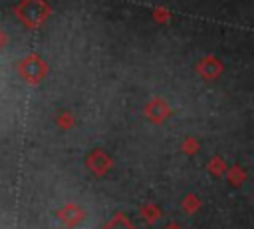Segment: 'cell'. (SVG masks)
<instances>
[{
	"instance_id": "1",
	"label": "cell",
	"mask_w": 254,
	"mask_h": 229,
	"mask_svg": "<svg viewBox=\"0 0 254 229\" xmlns=\"http://www.w3.org/2000/svg\"><path fill=\"white\" fill-rule=\"evenodd\" d=\"M85 163H87V167H89L95 175H103V173L109 169V165H111V157H109L105 151L97 149V151L89 153V157H87Z\"/></svg>"
},
{
	"instance_id": "2",
	"label": "cell",
	"mask_w": 254,
	"mask_h": 229,
	"mask_svg": "<svg viewBox=\"0 0 254 229\" xmlns=\"http://www.w3.org/2000/svg\"><path fill=\"white\" fill-rule=\"evenodd\" d=\"M58 217L65 223V225H77V223H81V219H83V211L77 207V205H64V209H60L58 211Z\"/></svg>"
},
{
	"instance_id": "3",
	"label": "cell",
	"mask_w": 254,
	"mask_h": 229,
	"mask_svg": "<svg viewBox=\"0 0 254 229\" xmlns=\"http://www.w3.org/2000/svg\"><path fill=\"white\" fill-rule=\"evenodd\" d=\"M200 72H202V76H204L206 80H212V78H216V76L222 72V64H220L216 58H206V60H202Z\"/></svg>"
},
{
	"instance_id": "4",
	"label": "cell",
	"mask_w": 254,
	"mask_h": 229,
	"mask_svg": "<svg viewBox=\"0 0 254 229\" xmlns=\"http://www.w3.org/2000/svg\"><path fill=\"white\" fill-rule=\"evenodd\" d=\"M101 229H135V227L125 215H113Z\"/></svg>"
},
{
	"instance_id": "5",
	"label": "cell",
	"mask_w": 254,
	"mask_h": 229,
	"mask_svg": "<svg viewBox=\"0 0 254 229\" xmlns=\"http://www.w3.org/2000/svg\"><path fill=\"white\" fill-rule=\"evenodd\" d=\"M226 177H228V183L232 185H242L246 181V169L240 167V165H232L228 171H226Z\"/></svg>"
},
{
	"instance_id": "6",
	"label": "cell",
	"mask_w": 254,
	"mask_h": 229,
	"mask_svg": "<svg viewBox=\"0 0 254 229\" xmlns=\"http://www.w3.org/2000/svg\"><path fill=\"white\" fill-rule=\"evenodd\" d=\"M208 171H210L212 175L220 177V175H224L228 169H226V163H224V159H222L220 155H216V157H212V159L208 161Z\"/></svg>"
},
{
	"instance_id": "7",
	"label": "cell",
	"mask_w": 254,
	"mask_h": 229,
	"mask_svg": "<svg viewBox=\"0 0 254 229\" xmlns=\"http://www.w3.org/2000/svg\"><path fill=\"white\" fill-rule=\"evenodd\" d=\"M198 205H200V201L194 197V195H189L187 199H185V209L189 211V213H192V211H196L198 209Z\"/></svg>"
},
{
	"instance_id": "8",
	"label": "cell",
	"mask_w": 254,
	"mask_h": 229,
	"mask_svg": "<svg viewBox=\"0 0 254 229\" xmlns=\"http://www.w3.org/2000/svg\"><path fill=\"white\" fill-rule=\"evenodd\" d=\"M196 149H198V141L196 139H187L185 141V151L187 153H194Z\"/></svg>"
},
{
	"instance_id": "9",
	"label": "cell",
	"mask_w": 254,
	"mask_h": 229,
	"mask_svg": "<svg viewBox=\"0 0 254 229\" xmlns=\"http://www.w3.org/2000/svg\"><path fill=\"white\" fill-rule=\"evenodd\" d=\"M252 201H254V193H252Z\"/></svg>"
}]
</instances>
